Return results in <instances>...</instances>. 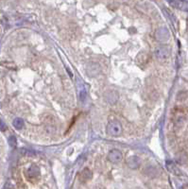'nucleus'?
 <instances>
[{
  "label": "nucleus",
  "instance_id": "f8f14e48",
  "mask_svg": "<svg viewBox=\"0 0 188 189\" xmlns=\"http://www.w3.org/2000/svg\"><path fill=\"white\" fill-rule=\"evenodd\" d=\"M7 129V126H6V124L3 122V121L0 119V131H6Z\"/></svg>",
  "mask_w": 188,
  "mask_h": 189
},
{
  "label": "nucleus",
  "instance_id": "f257e3e1",
  "mask_svg": "<svg viewBox=\"0 0 188 189\" xmlns=\"http://www.w3.org/2000/svg\"><path fill=\"white\" fill-rule=\"evenodd\" d=\"M107 133L110 136L116 137L122 133V125L117 120H113L109 122L107 126Z\"/></svg>",
  "mask_w": 188,
  "mask_h": 189
},
{
  "label": "nucleus",
  "instance_id": "20e7f679",
  "mask_svg": "<svg viewBox=\"0 0 188 189\" xmlns=\"http://www.w3.org/2000/svg\"><path fill=\"white\" fill-rule=\"evenodd\" d=\"M119 95L115 90H108L104 93V98L110 104H114L118 100Z\"/></svg>",
  "mask_w": 188,
  "mask_h": 189
},
{
  "label": "nucleus",
  "instance_id": "9b49d317",
  "mask_svg": "<svg viewBox=\"0 0 188 189\" xmlns=\"http://www.w3.org/2000/svg\"><path fill=\"white\" fill-rule=\"evenodd\" d=\"M9 143H10V146H12V147H15L16 146V143H17V141H16V138L14 137V136H10L9 138Z\"/></svg>",
  "mask_w": 188,
  "mask_h": 189
},
{
  "label": "nucleus",
  "instance_id": "9d476101",
  "mask_svg": "<svg viewBox=\"0 0 188 189\" xmlns=\"http://www.w3.org/2000/svg\"><path fill=\"white\" fill-rule=\"evenodd\" d=\"M86 97H87L86 91L84 90V89H82V90H81V92H79V99H81V101H84L85 98H86Z\"/></svg>",
  "mask_w": 188,
  "mask_h": 189
},
{
  "label": "nucleus",
  "instance_id": "0eeeda50",
  "mask_svg": "<svg viewBox=\"0 0 188 189\" xmlns=\"http://www.w3.org/2000/svg\"><path fill=\"white\" fill-rule=\"evenodd\" d=\"M127 164L128 166L131 167V168H133V169H136L138 168L141 165V161L138 157L136 156H131L127 160Z\"/></svg>",
  "mask_w": 188,
  "mask_h": 189
},
{
  "label": "nucleus",
  "instance_id": "423d86ee",
  "mask_svg": "<svg viewBox=\"0 0 188 189\" xmlns=\"http://www.w3.org/2000/svg\"><path fill=\"white\" fill-rule=\"evenodd\" d=\"M92 178H93L92 171L86 167V168H84L81 172V175H79V181H81L82 184H84V183H86V181L91 180Z\"/></svg>",
  "mask_w": 188,
  "mask_h": 189
},
{
  "label": "nucleus",
  "instance_id": "1a4fd4ad",
  "mask_svg": "<svg viewBox=\"0 0 188 189\" xmlns=\"http://www.w3.org/2000/svg\"><path fill=\"white\" fill-rule=\"evenodd\" d=\"M12 124H13V126H14V128L15 129H17V130H21L22 128L24 127V125H25V123H24V120L22 119V118H15L13 120V122H12Z\"/></svg>",
  "mask_w": 188,
  "mask_h": 189
},
{
  "label": "nucleus",
  "instance_id": "7ed1b4c3",
  "mask_svg": "<svg viewBox=\"0 0 188 189\" xmlns=\"http://www.w3.org/2000/svg\"><path fill=\"white\" fill-rule=\"evenodd\" d=\"M122 159H123V155H122L121 151H118V149H112V151L108 153V160L114 164L121 162Z\"/></svg>",
  "mask_w": 188,
  "mask_h": 189
},
{
  "label": "nucleus",
  "instance_id": "6e6552de",
  "mask_svg": "<svg viewBox=\"0 0 188 189\" xmlns=\"http://www.w3.org/2000/svg\"><path fill=\"white\" fill-rule=\"evenodd\" d=\"M99 71H100V67L96 63H89L87 66V72L90 76H96V75L99 73Z\"/></svg>",
  "mask_w": 188,
  "mask_h": 189
},
{
  "label": "nucleus",
  "instance_id": "39448f33",
  "mask_svg": "<svg viewBox=\"0 0 188 189\" xmlns=\"http://www.w3.org/2000/svg\"><path fill=\"white\" fill-rule=\"evenodd\" d=\"M155 57L159 60H165L168 58L169 56V51L166 47L164 46H160V47H157L154 51Z\"/></svg>",
  "mask_w": 188,
  "mask_h": 189
},
{
  "label": "nucleus",
  "instance_id": "f03ea898",
  "mask_svg": "<svg viewBox=\"0 0 188 189\" xmlns=\"http://www.w3.org/2000/svg\"><path fill=\"white\" fill-rule=\"evenodd\" d=\"M40 173H41V171H40L39 167L37 166H35V165H32L30 168L27 170L26 177L30 181L34 183V181H37L38 178L40 177Z\"/></svg>",
  "mask_w": 188,
  "mask_h": 189
}]
</instances>
